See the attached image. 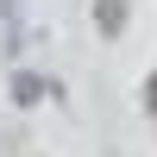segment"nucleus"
Listing matches in <instances>:
<instances>
[{
    "mask_svg": "<svg viewBox=\"0 0 157 157\" xmlns=\"http://www.w3.org/2000/svg\"><path fill=\"white\" fill-rule=\"evenodd\" d=\"M13 107H38V101H44V94H57V88H50L44 82V75H32V69H13Z\"/></svg>",
    "mask_w": 157,
    "mask_h": 157,
    "instance_id": "obj_1",
    "label": "nucleus"
},
{
    "mask_svg": "<svg viewBox=\"0 0 157 157\" xmlns=\"http://www.w3.org/2000/svg\"><path fill=\"white\" fill-rule=\"evenodd\" d=\"M0 32H6V50L19 57V50H25V25H19V0H0Z\"/></svg>",
    "mask_w": 157,
    "mask_h": 157,
    "instance_id": "obj_2",
    "label": "nucleus"
},
{
    "mask_svg": "<svg viewBox=\"0 0 157 157\" xmlns=\"http://www.w3.org/2000/svg\"><path fill=\"white\" fill-rule=\"evenodd\" d=\"M94 25H101L107 38H120V25H126V6H120V0H94Z\"/></svg>",
    "mask_w": 157,
    "mask_h": 157,
    "instance_id": "obj_3",
    "label": "nucleus"
},
{
    "mask_svg": "<svg viewBox=\"0 0 157 157\" xmlns=\"http://www.w3.org/2000/svg\"><path fill=\"white\" fill-rule=\"evenodd\" d=\"M145 107H151V113H157V75H151V88H145Z\"/></svg>",
    "mask_w": 157,
    "mask_h": 157,
    "instance_id": "obj_4",
    "label": "nucleus"
}]
</instances>
